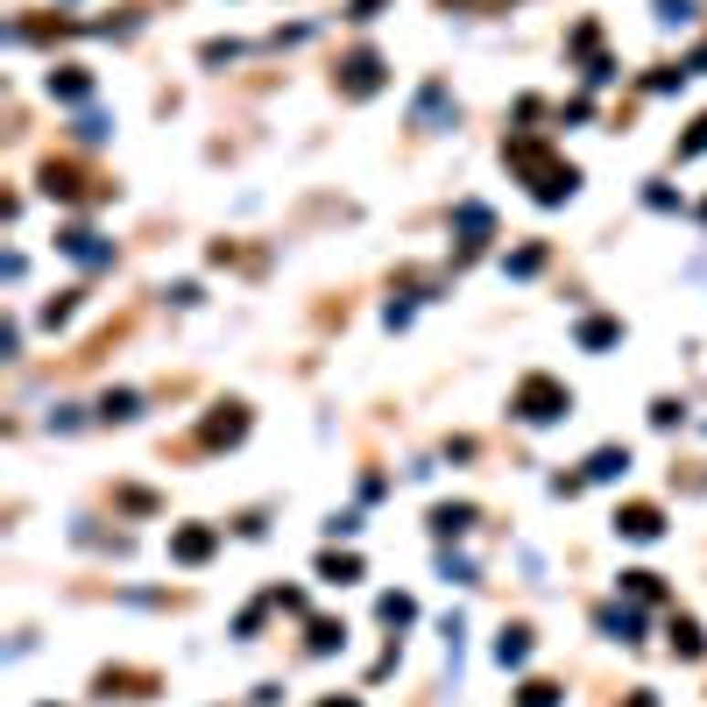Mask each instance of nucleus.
<instances>
[{
    "label": "nucleus",
    "instance_id": "4468645a",
    "mask_svg": "<svg viewBox=\"0 0 707 707\" xmlns=\"http://www.w3.org/2000/svg\"><path fill=\"white\" fill-rule=\"evenodd\" d=\"M629 707H651V701H644V693H637V701H629Z\"/></svg>",
    "mask_w": 707,
    "mask_h": 707
},
{
    "label": "nucleus",
    "instance_id": "f257e3e1",
    "mask_svg": "<svg viewBox=\"0 0 707 707\" xmlns=\"http://www.w3.org/2000/svg\"><path fill=\"white\" fill-rule=\"evenodd\" d=\"M502 156H510V164L531 177V191H538L544 206H559V198L580 185V177H573V164H552V156H544V142H531V135H517L510 149H502Z\"/></svg>",
    "mask_w": 707,
    "mask_h": 707
},
{
    "label": "nucleus",
    "instance_id": "6e6552de",
    "mask_svg": "<svg viewBox=\"0 0 707 707\" xmlns=\"http://www.w3.org/2000/svg\"><path fill=\"white\" fill-rule=\"evenodd\" d=\"M523 707H559V686H544V680H531V686H523Z\"/></svg>",
    "mask_w": 707,
    "mask_h": 707
},
{
    "label": "nucleus",
    "instance_id": "423d86ee",
    "mask_svg": "<svg viewBox=\"0 0 707 707\" xmlns=\"http://www.w3.org/2000/svg\"><path fill=\"white\" fill-rule=\"evenodd\" d=\"M523 651H531V644H523V629H502V644H495V658H502V665H523Z\"/></svg>",
    "mask_w": 707,
    "mask_h": 707
},
{
    "label": "nucleus",
    "instance_id": "f8f14e48",
    "mask_svg": "<svg viewBox=\"0 0 707 707\" xmlns=\"http://www.w3.org/2000/svg\"><path fill=\"white\" fill-rule=\"evenodd\" d=\"M382 0H354V22H368V15H375Z\"/></svg>",
    "mask_w": 707,
    "mask_h": 707
},
{
    "label": "nucleus",
    "instance_id": "ddd939ff",
    "mask_svg": "<svg viewBox=\"0 0 707 707\" xmlns=\"http://www.w3.org/2000/svg\"><path fill=\"white\" fill-rule=\"evenodd\" d=\"M453 7H502V0H453Z\"/></svg>",
    "mask_w": 707,
    "mask_h": 707
},
{
    "label": "nucleus",
    "instance_id": "39448f33",
    "mask_svg": "<svg viewBox=\"0 0 707 707\" xmlns=\"http://www.w3.org/2000/svg\"><path fill=\"white\" fill-rule=\"evenodd\" d=\"M623 531H629V538H658V510H644V502L623 510Z\"/></svg>",
    "mask_w": 707,
    "mask_h": 707
},
{
    "label": "nucleus",
    "instance_id": "7ed1b4c3",
    "mask_svg": "<svg viewBox=\"0 0 707 707\" xmlns=\"http://www.w3.org/2000/svg\"><path fill=\"white\" fill-rule=\"evenodd\" d=\"M375 79H382V64H375L368 50L347 57V92H375Z\"/></svg>",
    "mask_w": 707,
    "mask_h": 707
},
{
    "label": "nucleus",
    "instance_id": "0eeeda50",
    "mask_svg": "<svg viewBox=\"0 0 707 707\" xmlns=\"http://www.w3.org/2000/svg\"><path fill=\"white\" fill-rule=\"evenodd\" d=\"M241 425H248V417L227 404V417H213V425H206V438H241Z\"/></svg>",
    "mask_w": 707,
    "mask_h": 707
},
{
    "label": "nucleus",
    "instance_id": "9b49d317",
    "mask_svg": "<svg viewBox=\"0 0 707 707\" xmlns=\"http://www.w3.org/2000/svg\"><path fill=\"white\" fill-rule=\"evenodd\" d=\"M701 149H707V121H693V135L680 142V156H701Z\"/></svg>",
    "mask_w": 707,
    "mask_h": 707
},
{
    "label": "nucleus",
    "instance_id": "20e7f679",
    "mask_svg": "<svg viewBox=\"0 0 707 707\" xmlns=\"http://www.w3.org/2000/svg\"><path fill=\"white\" fill-rule=\"evenodd\" d=\"M170 552H177V559H206V552H213V531H177Z\"/></svg>",
    "mask_w": 707,
    "mask_h": 707
},
{
    "label": "nucleus",
    "instance_id": "9d476101",
    "mask_svg": "<svg viewBox=\"0 0 707 707\" xmlns=\"http://www.w3.org/2000/svg\"><path fill=\"white\" fill-rule=\"evenodd\" d=\"M672 644H680L686 658H701V629H693V623H672Z\"/></svg>",
    "mask_w": 707,
    "mask_h": 707
},
{
    "label": "nucleus",
    "instance_id": "1a4fd4ad",
    "mask_svg": "<svg viewBox=\"0 0 707 707\" xmlns=\"http://www.w3.org/2000/svg\"><path fill=\"white\" fill-rule=\"evenodd\" d=\"M580 340H587V347H608V340H616V326H608V319H587V326H580Z\"/></svg>",
    "mask_w": 707,
    "mask_h": 707
},
{
    "label": "nucleus",
    "instance_id": "f03ea898",
    "mask_svg": "<svg viewBox=\"0 0 707 707\" xmlns=\"http://www.w3.org/2000/svg\"><path fill=\"white\" fill-rule=\"evenodd\" d=\"M517 410L531 417V425H544V417H559V410H566V389H559V382H544V375H531V382L517 389Z\"/></svg>",
    "mask_w": 707,
    "mask_h": 707
}]
</instances>
